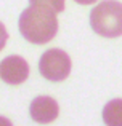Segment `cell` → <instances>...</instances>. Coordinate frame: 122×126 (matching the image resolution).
<instances>
[{
    "label": "cell",
    "instance_id": "1",
    "mask_svg": "<svg viewBox=\"0 0 122 126\" xmlns=\"http://www.w3.org/2000/svg\"><path fill=\"white\" fill-rule=\"evenodd\" d=\"M19 32L29 43L45 45L58 32L56 13L39 5H31L19 16Z\"/></svg>",
    "mask_w": 122,
    "mask_h": 126
},
{
    "label": "cell",
    "instance_id": "2",
    "mask_svg": "<svg viewBox=\"0 0 122 126\" xmlns=\"http://www.w3.org/2000/svg\"><path fill=\"white\" fill-rule=\"evenodd\" d=\"M90 27L95 34L106 38L122 35V3L104 0L90 11Z\"/></svg>",
    "mask_w": 122,
    "mask_h": 126
},
{
    "label": "cell",
    "instance_id": "3",
    "mask_svg": "<svg viewBox=\"0 0 122 126\" xmlns=\"http://www.w3.org/2000/svg\"><path fill=\"white\" fill-rule=\"evenodd\" d=\"M72 62L68 53L60 48L47 49L39 59V72L50 81H63L71 74Z\"/></svg>",
    "mask_w": 122,
    "mask_h": 126
},
{
    "label": "cell",
    "instance_id": "4",
    "mask_svg": "<svg viewBox=\"0 0 122 126\" xmlns=\"http://www.w3.org/2000/svg\"><path fill=\"white\" fill-rule=\"evenodd\" d=\"M29 77V64L21 56H6L0 62V78L8 85H21Z\"/></svg>",
    "mask_w": 122,
    "mask_h": 126
},
{
    "label": "cell",
    "instance_id": "5",
    "mask_svg": "<svg viewBox=\"0 0 122 126\" xmlns=\"http://www.w3.org/2000/svg\"><path fill=\"white\" fill-rule=\"evenodd\" d=\"M60 113V105L51 96H37L29 105V115L39 125H48L55 121Z\"/></svg>",
    "mask_w": 122,
    "mask_h": 126
},
{
    "label": "cell",
    "instance_id": "6",
    "mask_svg": "<svg viewBox=\"0 0 122 126\" xmlns=\"http://www.w3.org/2000/svg\"><path fill=\"white\" fill-rule=\"evenodd\" d=\"M103 121L106 126H122V99H113L103 107Z\"/></svg>",
    "mask_w": 122,
    "mask_h": 126
},
{
    "label": "cell",
    "instance_id": "7",
    "mask_svg": "<svg viewBox=\"0 0 122 126\" xmlns=\"http://www.w3.org/2000/svg\"><path fill=\"white\" fill-rule=\"evenodd\" d=\"M29 2H31V5H39V6L51 10L55 13H61V11H64L66 0H29Z\"/></svg>",
    "mask_w": 122,
    "mask_h": 126
},
{
    "label": "cell",
    "instance_id": "8",
    "mask_svg": "<svg viewBox=\"0 0 122 126\" xmlns=\"http://www.w3.org/2000/svg\"><path fill=\"white\" fill-rule=\"evenodd\" d=\"M6 40H8V32H6L5 26H3L2 22H0V51H2V49L5 48Z\"/></svg>",
    "mask_w": 122,
    "mask_h": 126
},
{
    "label": "cell",
    "instance_id": "9",
    "mask_svg": "<svg viewBox=\"0 0 122 126\" xmlns=\"http://www.w3.org/2000/svg\"><path fill=\"white\" fill-rule=\"evenodd\" d=\"M0 126H13V123L6 117H2V115H0Z\"/></svg>",
    "mask_w": 122,
    "mask_h": 126
},
{
    "label": "cell",
    "instance_id": "10",
    "mask_svg": "<svg viewBox=\"0 0 122 126\" xmlns=\"http://www.w3.org/2000/svg\"><path fill=\"white\" fill-rule=\"evenodd\" d=\"M74 2H77V3H80V5H92V3H95V2H98V0H74Z\"/></svg>",
    "mask_w": 122,
    "mask_h": 126
}]
</instances>
